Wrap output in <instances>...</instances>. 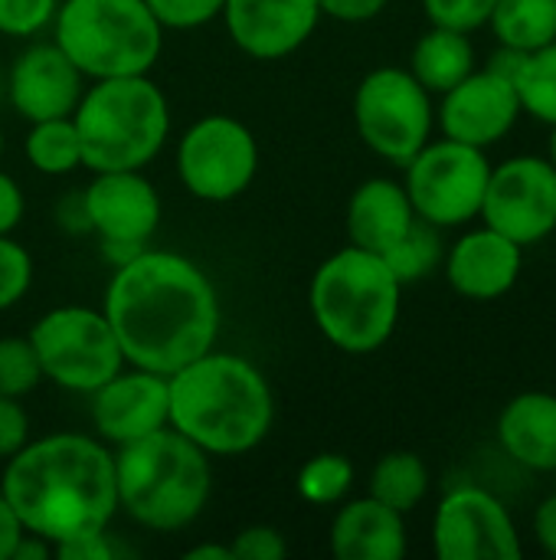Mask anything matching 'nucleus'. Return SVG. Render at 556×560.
I'll return each instance as SVG.
<instances>
[{
    "label": "nucleus",
    "mask_w": 556,
    "mask_h": 560,
    "mask_svg": "<svg viewBox=\"0 0 556 560\" xmlns=\"http://www.w3.org/2000/svg\"><path fill=\"white\" fill-rule=\"evenodd\" d=\"M102 312L125 361L164 377L216 348L223 322L213 279L190 256L154 246L115 266Z\"/></svg>",
    "instance_id": "1"
},
{
    "label": "nucleus",
    "mask_w": 556,
    "mask_h": 560,
    "mask_svg": "<svg viewBox=\"0 0 556 560\" xmlns=\"http://www.w3.org/2000/svg\"><path fill=\"white\" fill-rule=\"evenodd\" d=\"M3 495L23 528L52 548L66 538L105 532L118 515L115 453L95 433H49L3 463Z\"/></svg>",
    "instance_id": "2"
},
{
    "label": "nucleus",
    "mask_w": 556,
    "mask_h": 560,
    "mask_svg": "<svg viewBox=\"0 0 556 560\" xmlns=\"http://www.w3.org/2000/svg\"><path fill=\"white\" fill-rule=\"evenodd\" d=\"M170 427L210 459L259 450L275 423V397L265 374L242 354L203 351L167 374Z\"/></svg>",
    "instance_id": "3"
},
{
    "label": "nucleus",
    "mask_w": 556,
    "mask_h": 560,
    "mask_svg": "<svg viewBox=\"0 0 556 560\" xmlns=\"http://www.w3.org/2000/svg\"><path fill=\"white\" fill-rule=\"evenodd\" d=\"M111 453L118 512L138 528L177 535L206 512L213 495V459L174 427Z\"/></svg>",
    "instance_id": "4"
},
{
    "label": "nucleus",
    "mask_w": 556,
    "mask_h": 560,
    "mask_svg": "<svg viewBox=\"0 0 556 560\" xmlns=\"http://www.w3.org/2000/svg\"><path fill=\"white\" fill-rule=\"evenodd\" d=\"M403 308V285L383 262V256L360 246L331 253L308 282V312L328 345L344 354L380 351Z\"/></svg>",
    "instance_id": "5"
},
{
    "label": "nucleus",
    "mask_w": 556,
    "mask_h": 560,
    "mask_svg": "<svg viewBox=\"0 0 556 560\" xmlns=\"http://www.w3.org/2000/svg\"><path fill=\"white\" fill-rule=\"evenodd\" d=\"M72 121L85 171H144L170 138V102L151 72L92 79Z\"/></svg>",
    "instance_id": "6"
},
{
    "label": "nucleus",
    "mask_w": 556,
    "mask_h": 560,
    "mask_svg": "<svg viewBox=\"0 0 556 560\" xmlns=\"http://www.w3.org/2000/svg\"><path fill=\"white\" fill-rule=\"evenodd\" d=\"M52 43L92 79L147 75L164 52V26L144 0H59Z\"/></svg>",
    "instance_id": "7"
},
{
    "label": "nucleus",
    "mask_w": 556,
    "mask_h": 560,
    "mask_svg": "<svg viewBox=\"0 0 556 560\" xmlns=\"http://www.w3.org/2000/svg\"><path fill=\"white\" fill-rule=\"evenodd\" d=\"M26 338L39 358L43 377L69 394L88 397L128 364L102 308L56 305L33 322Z\"/></svg>",
    "instance_id": "8"
},
{
    "label": "nucleus",
    "mask_w": 556,
    "mask_h": 560,
    "mask_svg": "<svg viewBox=\"0 0 556 560\" xmlns=\"http://www.w3.org/2000/svg\"><path fill=\"white\" fill-rule=\"evenodd\" d=\"M354 128L367 151L403 167L433 138V95L410 69L377 66L354 89Z\"/></svg>",
    "instance_id": "9"
},
{
    "label": "nucleus",
    "mask_w": 556,
    "mask_h": 560,
    "mask_svg": "<svg viewBox=\"0 0 556 560\" xmlns=\"http://www.w3.org/2000/svg\"><path fill=\"white\" fill-rule=\"evenodd\" d=\"M403 187L419 220L439 230H456L478 220L492 177V161L482 148L452 138H429L403 164Z\"/></svg>",
    "instance_id": "10"
},
{
    "label": "nucleus",
    "mask_w": 556,
    "mask_h": 560,
    "mask_svg": "<svg viewBox=\"0 0 556 560\" xmlns=\"http://www.w3.org/2000/svg\"><path fill=\"white\" fill-rule=\"evenodd\" d=\"M174 167L184 190L203 203L239 200L259 174V141L239 118L213 112L177 138Z\"/></svg>",
    "instance_id": "11"
},
{
    "label": "nucleus",
    "mask_w": 556,
    "mask_h": 560,
    "mask_svg": "<svg viewBox=\"0 0 556 560\" xmlns=\"http://www.w3.org/2000/svg\"><path fill=\"white\" fill-rule=\"evenodd\" d=\"M79 203L85 230L98 236L111 266L141 253L164 220L161 194L144 171H98L79 194Z\"/></svg>",
    "instance_id": "12"
},
{
    "label": "nucleus",
    "mask_w": 556,
    "mask_h": 560,
    "mask_svg": "<svg viewBox=\"0 0 556 560\" xmlns=\"http://www.w3.org/2000/svg\"><path fill=\"white\" fill-rule=\"evenodd\" d=\"M485 226L505 233L518 246H534L556 230V167L551 158L518 154L492 164L482 200Z\"/></svg>",
    "instance_id": "13"
},
{
    "label": "nucleus",
    "mask_w": 556,
    "mask_h": 560,
    "mask_svg": "<svg viewBox=\"0 0 556 560\" xmlns=\"http://www.w3.org/2000/svg\"><path fill=\"white\" fill-rule=\"evenodd\" d=\"M433 551L439 560H521L524 545L508 505L482 489H449L433 515Z\"/></svg>",
    "instance_id": "14"
},
{
    "label": "nucleus",
    "mask_w": 556,
    "mask_h": 560,
    "mask_svg": "<svg viewBox=\"0 0 556 560\" xmlns=\"http://www.w3.org/2000/svg\"><path fill=\"white\" fill-rule=\"evenodd\" d=\"M88 420L95 436L111 450L170 427L167 377L125 364L115 377L88 394Z\"/></svg>",
    "instance_id": "15"
},
{
    "label": "nucleus",
    "mask_w": 556,
    "mask_h": 560,
    "mask_svg": "<svg viewBox=\"0 0 556 560\" xmlns=\"http://www.w3.org/2000/svg\"><path fill=\"white\" fill-rule=\"evenodd\" d=\"M439 98L442 102L436 108V121H439L442 138H452L482 151L505 141L514 131L518 118L524 115L514 82L495 72L492 66L469 72L459 85H452Z\"/></svg>",
    "instance_id": "16"
},
{
    "label": "nucleus",
    "mask_w": 556,
    "mask_h": 560,
    "mask_svg": "<svg viewBox=\"0 0 556 560\" xmlns=\"http://www.w3.org/2000/svg\"><path fill=\"white\" fill-rule=\"evenodd\" d=\"M88 79L72 66V59L49 39L29 43L10 69L3 72L7 105L29 125L43 118H66L75 112Z\"/></svg>",
    "instance_id": "17"
},
{
    "label": "nucleus",
    "mask_w": 556,
    "mask_h": 560,
    "mask_svg": "<svg viewBox=\"0 0 556 560\" xmlns=\"http://www.w3.org/2000/svg\"><path fill=\"white\" fill-rule=\"evenodd\" d=\"M239 52L275 62L298 52L321 23L318 0H226L220 13Z\"/></svg>",
    "instance_id": "18"
},
{
    "label": "nucleus",
    "mask_w": 556,
    "mask_h": 560,
    "mask_svg": "<svg viewBox=\"0 0 556 560\" xmlns=\"http://www.w3.org/2000/svg\"><path fill=\"white\" fill-rule=\"evenodd\" d=\"M446 279L469 302H495L514 289L524 269V246L492 226L462 233L446 249Z\"/></svg>",
    "instance_id": "19"
},
{
    "label": "nucleus",
    "mask_w": 556,
    "mask_h": 560,
    "mask_svg": "<svg viewBox=\"0 0 556 560\" xmlns=\"http://www.w3.org/2000/svg\"><path fill=\"white\" fill-rule=\"evenodd\" d=\"M328 548L338 560H403L410 548L406 515L374 495L344 499L331 522Z\"/></svg>",
    "instance_id": "20"
},
{
    "label": "nucleus",
    "mask_w": 556,
    "mask_h": 560,
    "mask_svg": "<svg viewBox=\"0 0 556 560\" xmlns=\"http://www.w3.org/2000/svg\"><path fill=\"white\" fill-rule=\"evenodd\" d=\"M413 223H416V210L410 203V194L403 180L393 177H370L357 184L344 210L347 243L377 256L397 246Z\"/></svg>",
    "instance_id": "21"
},
{
    "label": "nucleus",
    "mask_w": 556,
    "mask_h": 560,
    "mask_svg": "<svg viewBox=\"0 0 556 560\" xmlns=\"http://www.w3.org/2000/svg\"><path fill=\"white\" fill-rule=\"evenodd\" d=\"M505 456L531 472H556V394L524 390L498 413Z\"/></svg>",
    "instance_id": "22"
},
{
    "label": "nucleus",
    "mask_w": 556,
    "mask_h": 560,
    "mask_svg": "<svg viewBox=\"0 0 556 560\" xmlns=\"http://www.w3.org/2000/svg\"><path fill=\"white\" fill-rule=\"evenodd\" d=\"M406 69L416 75V82L429 95H442L452 85H459L469 72L478 69L475 66V46H472L469 33L429 23V30L416 39Z\"/></svg>",
    "instance_id": "23"
},
{
    "label": "nucleus",
    "mask_w": 556,
    "mask_h": 560,
    "mask_svg": "<svg viewBox=\"0 0 556 560\" xmlns=\"http://www.w3.org/2000/svg\"><path fill=\"white\" fill-rule=\"evenodd\" d=\"M367 495H374L400 515H410L429 495V466L423 463V456L410 450H393L374 463Z\"/></svg>",
    "instance_id": "24"
},
{
    "label": "nucleus",
    "mask_w": 556,
    "mask_h": 560,
    "mask_svg": "<svg viewBox=\"0 0 556 560\" xmlns=\"http://www.w3.org/2000/svg\"><path fill=\"white\" fill-rule=\"evenodd\" d=\"M488 26L501 46L534 52L556 39V0H498Z\"/></svg>",
    "instance_id": "25"
},
{
    "label": "nucleus",
    "mask_w": 556,
    "mask_h": 560,
    "mask_svg": "<svg viewBox=\"0 0 556 560\" xmlns=\"http://www.w3.org/2000/svg\"><path fill=\"white\" fill-rule=\"evenodd\" d=\"M23 154L43 177H69L82 167V141L72 115L29 121L23 135Z\"/></svg>",
    "instance_id": "26"
},
{
    "label": "nucleus",
    "mask_w": 556,
    "mask_h": 560,
    "mask_svg": "<svg viewBox=\"0 0 556 560\" xmlns=\"http://www.w3.org/2000/svg\"><path fill=\"white\" fill-rule=\"evenodd\" d=\"M514 89L521 112L544 125H556V39L534 52H524L514 72Z\"/></svg>",
    "instance_id": "27"
},
{
    "label": "nucleus",
    "mask_w": 556,
    "mask_h": 560,
    "mask_svg": "<svg viewBox=\"0 0 556 560\" xmlns=\"http://www.w3.org/2000/svg\"><path fill=\"white\" fill-rule=\"evenodd\" d=\"M442 259H446V246H442L439 226H433V223H426L419 217L406 230V236L383 253V262L400 279V285H410V282H419L426 276H433L436 266H442Z\"/></svg>",
    "instance_id": "28"
},
{
    "label": "nucleus",
    "mask_w": 556,
    "mask_h": 560,
    "mask_svg": "<svg viewBox=\"0 0 556 560\" xmlns=\"http://www.w3.org/2000/svg\"><path fill=\"white\" fill-rule=\"evenodd\" d=\"M354 463L344 453H318L298 469L295 489L308 505H341L354 489Z\"/></svg>",
    "instance_id": "29"
},
{
    "label": "nucleus",
    "mask_w": 556,
    "mask_h": 560,
    "mask_svg": "<svg viewBox=\"0 0 556 560\" xmlns=\"http://www.w3.org/2000/svg\"><path fill=\"white\" fill-rule=\"evenodd\" d=\"M39 358L29 345V338H0V394L3 397H29L43 384Z\"/></svg>",
    "instance_id": "30"
},
{
    "label": "nucleus",
    "mask_w": 556,
    "mask_h": 560,
    "mask_svg": "<svg viewBox=\"0 0 556 560\" xmlns=\"http://www.w3.org/2000/svg\"><path fill=\"white\" fill-rule=\"evenodd\" d=\"M33 285V256L13 236H0V312L26 299Z\"/></svg>",
    "instance_id": "31"
},
{
    "label": "nucleus",
    "mask_w": 556,
    "mask_h": 560,
    "mask_svg": "<svg viewBox=\"0 0 556 560\" xmlns=\"http://www.w3.org/2000/svg\"><path fill=\"white\" fill-rule=\"evenodd\" d=\"M498 0H423L426 20L433 26H449L459 33H475L488 26Z\"/></svg>",
    "instance_id": "32"
},
{
    "label": "nucleus",
    "mask_w": 556,
    "mask_h": 560,
    "mask_svg": "<svg viewBox=\"0 0 556 560\" xmlns=\"http://www.w3.org/2000/svg\"><path fill=\"white\" fill-rule=\"evenodd\" d=\"M59 0H0V36L29 39L56 16Z\"/></svg>",
    "instance_id": "33"
},
{
    "label": "nucleus",
    "mask_w": 556,
    "mask_h": 560,
    "mask_svg": "<svg viewBox=\"0 0 556 560\" xmlns=\"http://www.w3.org/2000/svg\"><path fill=\"white\" fill-rule=\"evenodd\" d=\"M164 30H200L220 20L226 0H144Z\"/></svg>",
    "instance_id": "34"
},
{
    "label": "nucleus",
    "mask_w": 556,
    "mask_h": 560,
    "mask_svg": "<svg viewBox=\"0 0 556 560\" xmlns=\"http://www.w3.org/2000/svg\"><path fill=\"white\" fill-rule=\"evenodd\" d=\"M233 560H282L288 555V541L272 525H249L229 541Z\"/></svg>",
    "instance_id": "35"
},
{
    "label": "nucleus",
    "mask_w": 556,
    "mask_h": 560,
    "mask_svg": "<svg viewBox=\"0 0 556 560\" xmlns=\"http://www.w3.org/2000/svg\"><path fill=\"white\" fill-rule=\"evenodd\" d=\"M29 440H33L29 410L23 407L20 397H3L0 394V463L16 456Z\"/></svg>",
    "instance_id": "36"
},
{
    "label": "nucleus",
    "mask_w": 556,
    "mask_h": 560,
    "mask_svg": "<svg viewBox=\"0 0 556 560\" xmlns=\"http://www.w3.org/2000/svg\"><path fill=\"white\" fill-rule=\"evenodd\" d=\"M52 555L62 560H111L115 558V545L105 532H88V535H75L66 538L52 548Z\"/></svg>",
    "instance_id": "37"
},
{
    "label": "nucleus",
    "mask_w": 556,
    "mask_h": 560,
    "mask_svg": "<svg viewBox=\"0 0 556 560\" xmlns=\"http://www.w3.org/2000/svg\"><path fill=\"white\" fill-rule=\"evenodd\" d=\"M390 0H318L321 16L338 23H370L387 10Z\"/></svg>",
    "instance_id": "38"
},
{
    "label": "nucleus",
    "mask_w": 556,
    "mask_h": 560,
    "mask_svg": "<svg viewBox=\"0 0 556 560\" xmlns=\"http://www.w3.org/2000/svg\"><path fill=\"white\" fill-rule=\"evenodd\" d=\"M23 213H26L23 187L16 184V177H10L0 167V236H13V230L23 223Z\"/></svg>",
    "instance_id": "39"
},
{
    "label": "nucleus",
    "mask_w": 556,
    "mask_h": 560,
    "mask_svg": "<svg viewBox=\"0 0 556 560\" xmlns=\"http://www.w3.org/2000/svg\"><path fill=\"white\" fill-rule=\"evenodd\" d=\"M534 538L544 555L556 558V492L547 495L534 512Z\"/></svg>",
    "instance_id": "40"
},
{
    "label": "nucleus",
    "mask_w": 556,
    "mask_h": 560,
    "mask_svg": "<svg viewBox=\"0 0 556 560\" xmlns=\"http://www.w3.org/2000/svg\"><path fill=\"white\" fill-rule=\"evenodd\" d=\"M23 532H26V528H23L20 515L13 512L10 499H7L3 489H0V560L13 558V548H16V541H20Z\"/></svg>",
    "instance_id": "41"
},
{
    "label": "nucleus",
    "mask_w": 556,
    "mask_h": 560,
    "mask_svg": "<svg viewBox=\"0 0 556 560\" xmlns=\"http://www.w3.org/2000/svg\"><path fill=\"white\" fill-rule=\"evenodd\" d=\"M46 558H52V545H49L46 538L33 535V532H23V535H20V541H16V548H13V558L10 560H46Z\"/></svg>",
    "instance_id": "42"
},
{
    "label": "nucleus",
    "mask_w": 556,
    "mask_h": 560,
    "mask_svg": "<svg viewBox=\"0 0 556 560\" xmlns=\"http://www.w3.org/2000/svg\"><path fill=\"white\" fill-rule=\"evenodd\" d=\"M187 558L190 560H233L229 545H197V548H187Z\"/></svg>",
    "instance_id": "43"
},
{
    "label": "nucleus",
    "mask_w": 556,
    "mask_h": 560,
    "mask_svg": "<svg viewBox=\"0 0 556 560\" xmlns=\"http://www.w3.org/2000/svg\"><path fill=\"white\" fill-rule=\"evenodd\" d=\"M551 161H554L556 167V125H551V154H547Z\"/></svg>",
    "instance_id": "44"
},
{
    "label": "nucleus",
    "mask_w": 556,
    "mask_h": 560,
    "mask_svg": "<svg viewBox=\"0 0 556 560\" xmlns=\"http://www.w3.org/2000/svg\"><path fill=\"white\" fill-rule=\"evenodd\" d=\"M3 151H7V138H3V128H0V161H3Z\"/></svg>",
    "instance_id": "45"
},
{
    "label": "nucleus",
    "mask_w": 556,
    "mask_h": 560,
    "mask_svg": "<svg viewBox=\"0 0 556 560\" xmlns=\"http://www.w3.org/2000/svg\"><path fill=\"white\" fill-rule=\"evenodd\" d=\"M0 98H3V66H0Z\"/></svg>",
    "instance_id": "46"
}]
</instances>
